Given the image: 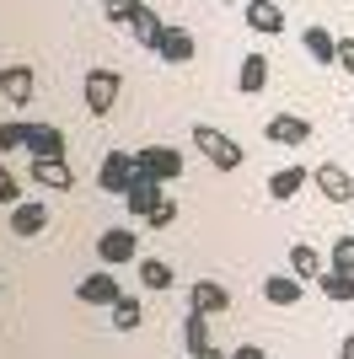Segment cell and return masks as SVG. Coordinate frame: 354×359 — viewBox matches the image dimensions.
<instances>
[{"label": "cell", "instance_id": "obj_1", "mask_svg": "<svg viewBox=\"0 0 354 359\" xmlns=\"http://www.w3.org/2000/svg\"><path fill=\"white\" fill-rule=\"evenodd\" d=\"M193 145H199V156H204L209 166H221V172H236V166H242V145H236L225 129H215V123H193Z\"/></svg>", "mask_w": 354, "mask_h": 359}, {"label": "cell", "instance_id": "obj_2", "mask_svg": "<svg viewBox=\"0 0 354 359\" xmlns=\"http://www.w3.org/2000/svg\"><path fill=\"white\" fill-rule=\"evenodd\" d=\"M134 166H140V177H150V182H177L183 177V150L177 145H145L140 156H134Z\"/></svg>", "mask_w": 354, "mask_h": 359}, {"label": "cell", "instance_id": "obj_3", "mask_svg": "<svg viewBox=\"0 0 354 359\" xmlns=\"http://www.w3.org/2000/svg\"><path fill=\"white\" fill-rule=\"evenodd\" d=\"M134 177H140V166H134V156H124V150H107L103 166H97V188H103V194H129Z\"/></svg>", "mask_w": 354, "mask_h": 359}, {"label": "cell", "instance_id": "obj_4", "mask_svg": "<svg viewBox=\"0 0 354 359\" xmlns=\"http://www.w3.org/2000/svg\"><path fill=\"white\" fill-rule=\"evenodd\" d=\"M118 86H124V81H118V70H103V65H97V70H86V113L107 118V113H113V102H118Z\"/></svg>", "mask_w": 354, "mask_h": 359}, {"label": "cell", "instance_id": "obj_5", "mask_svg": "<svg viewBox=\"0 0 354 359\" xmlns=\"http://www.w3.org/2000/svg\"><path fill=\"white\" fill-rule=\"evenodd\" d=\"M97 257H103V269H118V263H140V241H134V231H124V225L103 231V236H97Z\"/></svg>", "mask_w": 354, "mask_h": 359}, {"label": "cell", "instance_id": "obj_6", "mask_svg": "<svg viewBox=\"0 0 354 359\" xmlns=\"http://www.w3.org/2000/svg\"><path fill=\"white\" fill-rule=\"evenodd\" d=\"M188 311H204V316L231 311V290H225L221 279H193V290H188Z\"/></svg>", "mask_w": 354, "mask_h": 359}, {"label": "cell", "instance_id": "obj_7", "mask_svg": "<svg viewBox=\"0 0 354 359\" xmlns=\"http://www.w3.org/2000/svg\"><path fill=\"white\" fill-rule=\"evenodd\" d=\"M311 177H317V188H322V198H327V204H349V198H354V177L343 172L339 161L311 166Z\"/></svg>", "mask_w": 354, "mask_h": 359}, {"label": "cell", "instance_id": "obj_8", "mask_svg": "<svg viewBox=\"0 0 354 359\" xmlns=\"http://www.w3.org/2000/svg\"><path fill=\"white\" fill-rule=\"evenodd\" d=\"M118 295H124V290H118L113 269H97V273H86V279L75 285V300H81V306H113Z\"/></svg>", "mask_w": 354, "mask_h": 359}, {"label": "cell", "instance_id": "obj_9", "mask_svg": "<svg viewBox=\"0 0 354 359\" xmlns=\"http://www.w3.org/2000/svg\"><path fill=\"white\" fill-rule=\"evenodd\" d=\"M32 91H38L32 65H0V97L6 102H32Z\"/></svg>", "mask_w": 354, "mask_h": 359}, {"label": "cell", "instance_id": "obj_10", "mask_svg": "<svg viewBox=\"0 0 354 359\" xmlns=\"http://www.w3.org/2000/svg\"><path fill=\"white\" fill-rule=\"evenodd\" d=\"M11 231H16L22 241H27V236H44V231H48V204H38V198L11 204Z\"/></svg>", "mask_w": 354, "mask_h": 359}, {"label": "cell", "instance_id": "obj_11", "mask_svg": "<svg viewBox=\"0 0 354 359\" xmlns=\"http://www.w3.org/2000/svg\"><path fill=\"white\" fill-rule=\"evenodd\" d=\"M156 54H162L166 65H188L193 54H199V38H193L188 27H166L162 38H156Z\"/></svg>", "mask_w": 354, "mask_h": 359}, {"label": "cell", "instance_id": "obj_12", "mask_svg": "<svg viewBox=\"0 0 354 359\" xmlns=\"http://www.w3.org/2000/svg\"><path fill=\"white\" fill-rule=\"evenodd\" d=\"M284 257H290V273L301 279V285H306V279H322V273H327V257L317 252L311 241H290V252H284Z\"/></svg>", "mask_w": 354, "mask_h": 359}, {"label": "cell", "instance_id": "obj_13", "mask_svg": "<svg viewBox=\"0 0 354 359\" xmlns=\"http://www.w3.org/2000/svg\"><path fill=\"white\" fill-rule=\"evenodd\" d=\"M263 135L274 140V145H306V140H311V123L301 118V113H274Z\"/></svg>", "mask_w": 354, "mask_h": 359}, {"label": "cell", "instance_id": "obj_14", "mask_svg": "<svg viewBox=\"0 0 354 359\" xmlns=\"http://www.w3.org/2000/svg\"><path fill=\"white\" fill-rule=\"evenodd\" d=\"M247 27L263 38L284 32V0H247Z\"/></svg>", "mask_w": 354, "mask_h": 359}, {"label": "cell", "instance_id": "obj_15", "mask_svg": "<svg viewBox=\"0 0 354 359\" xmlns=\"http://www.w3.org/2000/svg\"><path fill=\"white\" fill-rule=\"evenodd\" d=\"M263 300H268V306H280V311L301 306V279H295V273H268V279H263Z\"/></svg>", "mask_w": 354, "mask_h": 359}, {"label": "cell", "instance_id": "obj_16", "mask_svg": "<svg viewBox=\"0 0 354 359\" xmlns=\"http://www.w3.org/2000/svg\"><path fill=\"white\" fill-rule=\"evenodd\" d=\"M301 43H306L311 65H339V38H333L327 27H306V32H301Z\"/></svg>", "mask_w": 354, "mask_h": 359}, {"label": "cell", "instance_id": "obj_17", "mask_svg": "<svg viewBox=\"0 0 354 359\" xmlns=\"http://www.w3.org/2000/svg\"><path fill=\"white\" fill-rule=\"evenodd\" d=\"M32 177L44 182V188H70L75 172H70V161H65V156H32Z\"/></svg>", "mask_w": 354, "mask_h": 359}, {"label": "cell", "instance_id": "obj_18", "mask_svg": "<svg viewBox=\"0 0 354 359\" xmlns=\"http://www.w3.org/2000/svg\"><path fill=\"white\" fill-rule=\"evenodd\" d=\"M27 156H65V129H54V123H27Z\"/></svg>", "mask_w": 354, "mask_h": 359}, {"label": "cell", "instance_id": "obj_19", "mask_svg": "<svg viewBox=\"0 0 354 359\" xmlns=\"http://www.w3.org/2000/svg\"><path fill=\"white\" fill-rule=\"evenodd\" d=\"M124 198H129V210L140 215V220H150V215H156V204H162L166 194H162V182H150V177H134V188H129Z\"/></svg>", "mask_w": 354, "mask_h": 359}, {"label": "cell", "instance_id": "obj_20", "mask_svg": "<svg viewBox=\"0 0 354 359\" xmlns=\"http://www.w3.org/2000/svg\"><path fill=\"white\" fill-rule=\"evenodd\" d=\"M236 86L247 91V97H258V91L268 86V60H263V54H242V70H236Z\"/></svg>", "mask_w": 354, "mask_h": 359}, {"label": "cell", "instance_id": "obj_21", "mask_svg": "<svg viewBox=\"0 0 354 359\" xmlns=\"http://www.w3.org/2000/svg\"><path fill=\"white\" fill-rule=\"evenodd\" d=\"M306 172H311V166H284V172H268V198H280V204H284V198H295V194H301V182H306Z\"/></svg>", "mask_w": 354, "mask_h": 359}, {"label": "cell", "instance_id": "obj_22", "mask_svg": "<svg viewBox=\"0 0 354 359\" xmlns=\"http://www.w3.org/2000/svg\"><path fill=\"white\" fill-rule=\"evenodd\" d=\"M166 285H172V263H166V257H140V290L162 295Z\"/></svg>", "mask_w": 354, "mask_h": 359}, {"label": "cell", "instance_id": "obj_23", "mask_svg": "<svg viewBox=\"0 0 354 359\" xmlns=\"http://www.w3.org/2000/svg\"><path fill=\"white\" fill-rule=\"evenodd\" d=\"M129 27H134V38H140V43H145V48H156V38H162V32H166V22H162V16H156V11H150V6H140V11L129 16Z\"/></svg>", "mask_w": 354, "mask_h": 359}, {"label": "cell", "instance_id": "obj_24", "mask_svg": "<svg viewBox=\"0 0 354 359\" xmlns=\"http://www.w3.org/2000/svg\"><path fill=\"white\" fill-rule=\"evenodd\" d=\"M140 322H145V306H140L134 295H118V300H113V327H118V332H134Z\"/></svg>", "mask_w": 354, "mask_h": 359}, {"label": "cell", "instance_id": "obj_25", "mask_svg": "<svg viewBox=\"0 0 354 359\" xmlns=\"http://www.w3.org/2000/svg\"><path fill=\"white\" fill-rule=\"evenodd\" d=\"M204 344H209V316H204V311H188V322H183V348H188V354H199Z\"/></svg>", "mask_w": 354, "mask_h": 359}, {"label": "cell", "instance_id": "obj_26", "mask_svg": "<svg viewBox=\"0 0 354 359\" xmlns=\"http://www.w3.org/2000/svg\"><path fill=\"white\" fill-rule=\"evenodd\" d=\"M317 285H322V295H327V300H354V273L327 269L322 279H317Z\"/></svg>", "mask_w": 354, "mask_h": 359}, {"label": "cell", "instance_id": "obj_27", "mask_svg": "<svg viewBox=\"0 0 354 359\" xmlns=\"http://www.w3.org/2000/svg\"><path fill=\"white\" fill-rule=\"evenodd\" d=\"M327 269L354 273V236H339V241H333V257H327Z\"/></svg>", "mask_w": 354, "mask_h": 359}, {"label": "cell", "instance_id": "obj_28", "mask_svg": "<svg viewBox=\"0 0 354 359\" xmlns=\"http://www.w3.org/2000/svg\"><path fill=\"white\" fill-rule=\"evenodd\" d=\"M140 6H145V0H103V16L113 22V27H124V22H129Z\"/></svg>", "mask_w": 354, "mask_h": 359}, {"label": "cell", "instance_id": "obj_29", "mask_svg": "<svg viewBox=\"0 0 354 359\" xmlns=\"http://www.w3.org/2000/svg\"><path fill=\"white\" fill-rule=\"evenodd\" d=\"M0 150H27V123H0Z\"/></svg>", "mask_w": 354, "mask_h": 359}, {"label": "cell", "instance_id": "obj_30", "mask_svg": "<svg viewBox=\"0 0 354 359\" xmlns=\"http://www.w3.org/2000/svg\"><path fill=\"white\" fill-rule=\"evenodd\" d=\"M0 204H6V210L22 204V182H16V172H6V166H0Z\"/></svg>", "mask_w": 354, "mask_h": 359}, {"label": "cell", "instance_id": "obj_31", "mask_svg": "<svg viewBox=\"0 0 354 359\" xmlns=\"http://www.w3.org/2000/svg\"><path fill=\"white\" fill-rule=\"evenodd\" d=\"M172 220H177V204H172V198H162V204H156V215H150L145 225H156V231H166V225H172Z\"/></svg>", "mask_w": 354, "mask_h": 359}, {"label": "cell", "instance_id": "obj_32", "mask_svg": "<svg viewBox=\"0 0 354 359\" xmlns=\"http://www.w3.org/2000/svg\"><path fill=\"white\" fill-rule=\"evenodd\" d=\"M339 70L354 75V38H339Z\"/></svg>", "mask_w": 354, "mask_h": 359}, {"label": "cell", "instance_id": "obj_33", "mask_svg": "<svg viewBox=\"0 0 354 359\" xmlns=\"http://www.w3.org/2000/svg\"><path fill=\"white\" fill-rule=\"evenodd\" d=\"M231 359H268V354H263L258 344H236V348H231Z\"/></svg>", "mask_w": 354, "mask_h": 359}, {"label": "cell", "instance_id": "obj_34", "mask_svg": "<svg viewBox=\"0 0 354 359\" xmlns=\"http://www.w3.org/2000/svg\"><path fill=\"white\" fill-rule=\"evenodd\" d=\"M188 359H231V354H221V348H215V344H204V348H199V354H188Z\"/></svg>", "mask_w": 354, "mask_h": 359}, {"label": "cell", "instance_id": "obj_35", "mask_svg": "<svg viewBox=\"0 0 354 359\" xmlns=\"http://www.w3.org/2000/svg\"><path fill=\"white\" fill-rule=\"evenodd\" d=\"M339 359H354V332H349V338L339 344Z\"/></svg>", "mask_w": 354, "mask_h": 359}, {"label": "cell", "instance_id": "obj_36", "mask_svg": "<svg viewBox=\"0 0 354 359\" xmlns=\"http://www.w3.org/2000/svg\"><path fill=\"white\" fill-rule=\"evenodd\" d=\"M221 6H231V0H221Z\"/></svg>", "mask_w": 354, "mask_h": 359}, {"label": "cell", "instance_id": "obj_37", "mask_svg": "<svg viewBox=\"0 0 354 359\" xmlns=\"http://www.w3.org/2000/svg\"><path fill=\"white\" fill-rule=\"evenodd\" d=\"M0 300H6V290H0Z\"/></svg>", "mask_w": 354, "mask_h": 359}, {"label": "cell", "instance_id": "obj_38", "mask_svg": "<svg viewBox=\"0 0 354 359\" xmlns=\"http://www.w3.org/2000/svg\"><path fill=\"white\" fill-rule=\"evenodd\" d=\"M349 236H354V231H349Z\"/></svg>", "mask_w": 354, "mask_h": 359}]
</instances>
